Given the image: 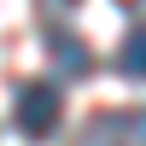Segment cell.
I'll return each mask as SVG.
<instances>
[{
    "label": "cell",
    "mask_w": 146,
    "mask_h": 146,
    "mask_svg": "<svg viewBox=\"0 0 146 146\" xmlns=\"http://www.w3.org/2000/svg\"><path fill=\"white\" fill-rule=\"evenodd\" d=\"M58 88L53 82H23L18 94H12V123H18V135H29V140H47L58 129Z\"/></svg>",
    "instance_id": "cell-1"
},
{
    "label": "cell",
    "mask_w": 146,
    "mask_h": 146,
    "mask_svg": "<svg viewBox=\"0 0 146 146\" xmlns=\"http://www.w3.org/2000/svg\"><path fill=\"white\" fill-rule=\"evenodd\" d=\"M82 146H146V105H123V111L88 117Z\"/></svg>",
    "instance_id": "cell-2"
},
{
    "label": "cell",
    "mask_w": 146,
    "mask_h": 146,
    "mask_svg": "<svg viewBox=\"0 0 146 146\" xmlns=\"http://www.w3.org/2000/svg\"><path fill=\"white\" fill-rule=\"evenodd\" d=\"M47 53H53V70H58V76H70V82L94 70L88 41H76V35H58V29H53V35H47Z\"/></svg>",
    "instance_id": "cell-3"
},
{
    "label": "cell",
    "mask_w": 146,
    "mask_h": 146,
    "mask_svg": "<svg viewBox=\"0 0 146 146\" xmlns=\"http://www.w3.org/2000/svg\"><path fill=\"white\" fill-rule=\"evenodd\" d=\"M117 70H123L129 82H146V23L123 35V47H117Z\"/></svg>",
    "instance_id": "cell-4"
},
{
    "label": "cell",
    "mask_w": 146,
    "mask_h": 146,
    "mask_svg": "<svg viewBox=\"0 0 146 146\" xmlns=\"http://www.w3.org/2000/svg\"><path fill=\"white\" fill-rule=\"evenodd\" d=\"M41 6H47V12H70L76 0H41Z\"/></svg>",
    "instance_id": "cell-5"
}]
</instances>
